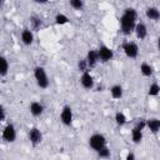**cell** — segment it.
I'll list each match as a JSON object with an SVG mask.
<instances>
[{
	"label": "cell",
	"instance_id": "cell-23",
	"mask_svg": "<svg viewBox=\"0 0 160 160\" xmlns=\"http://www.w3.org/2000/svg\"><path fill=\"white\" fill-rule=\"evenodd\" d=\"M96 154H98V158H100V159H109L111 156V151L108 146H104L102 149L96 151Z\"/></svg>",
	"mask_w": 160,
	"mask_h": 160
},
{
	"label": "cell",
	"instance_id": "cell-21",
	"mask_svg": "<svg viewBox=\"0 0 160 160\" xmlns=\"http://www.w3.org/2000/svg\"><path fill=\"white\" fill-rule=\"evenodd\" d=\"M126 120H128V119H126V116H125L124 112H121V111L115 112V122H116V125L122 126V125L126 124Z\"/></svg>",
	"mask_w": 160,
	"mask_h": 160
},
{
	"label": "cell",
	"instance_id": "cell-11",
	"mask_svg": "<svg viewBox=\"0 0 160 160\" xmlns=\"http://www.w3.org/2000/svg\"><path fill=\"white\" fill-rule=\"evenodd\" d=\"M86 61L89 65V69H92L96 66V64L99 62V55H98V50H89L86 54Z\"/></svg>",
	"mask_w": 160,
	"mask_h": 160
},
{
	"label": "cell",
	"instance_id": "cell-7",
	"mask_svg": "<svg viewBox=\"0 0 160 160\" xmlns=\"http://www.w3.org/2000/svg\"><path fill=\"white\" fill-rule=\"evenodd\" d=\"M72 109L69 106V105H64L62 109H61V112H60V121L62 122V125L65 126H70L71 122H72Z\"/></svg>",
	"mask_w": 160,
	"mask_h": 160
},
{
	"label": "cell",
	"instance_id": "cell-20",
	"mask_svg": "<svg viewBox=\"0 0 160 160\" xmlns=\"http://www.w3.org/2000/svg\"><path fill=\"white\" fill-rule=\"evenodd\" d=\"M148 94L150 96H158L160 94V85L158 82H152L150 84L149 89H148Z\"/></svg>",
	"mask_w": 160,
	"mask_h": 160
},
{
	"label": "cell",
	"instance_id": "cell-24",
	"mask_svg": "<svg viewBox=\"0 0 160 160\" xmlns=\"http://www.w3.org/2000/svg\"><path fill=\"white\" fill-rule=\"evenodd\" d=\"M69 4L75 10H81L84 8V1L82 0H69Z\"/></svg>",
	"mask_w": 160,
	"mask_h": 160
},
{
	"label": "cell",
	"instance_id": "cell-1",
	"mask_svg": "<svg viewBox=\"0 0 160 160\" xmlns=\"http://www.w3.org/2000/svg\"><path fill=\"white\" fill-rule=\"evenodd\" d=\"M136 10L132 8H126L124 10V14L120 18V28H121V32L124 35H130L134 30H135V25H136Z\"/></svg>",
	"mask_w": 160,
	"mask_h": 160
},
{
	"label": "cell",
	"instance_id": "cell-18",
	"mask_svg": "<svg viewBox=\"0 0 160 160\" xmlns=\"http://www.w3.org/2000/svg\"><path fill=\"white\" fill-rule=\"evenodd\" d=\"M140 72H141L144 76L149 78V76L152 75L154 69H152V66H151L150 64H148V62H142V64L140 65Z\"/></svg>",
	"mask_w": 160,
	"mask_h": 160
},
{
	"label": "cell",
	"instance_id": "cell-22",
	"mask_svg": "<svg viewBox=\"0 0 160 160\" xmlns=\"http://www.w3.org/2000/svg\"><path fill=\"white\" fill-rule=\"evenodd\" d=\"M68 22H69V18L65 14L59 12V14L55 15V24H58V25H65Z\"/></svg>",
	"mask_w": 160,
	"mask_h": 160
},
{
	"label": "cell",
	"instance_id": "cell-17",
	"mask_svg": "<svg viewBox=\"0 0 160 160\" xmlns=\"http://www.w3.org/2000/svg\"><path fill=\"white\" fill-rule=\"evenodd\" d=\"M122 94H124V90H122V86L119 85V84H115L110 88V95L112 99L118 100V99H121L122 98Z\"/></svg>",
	"mask_w": 160,
	"mask_h": 160
},
{
	"label": "cell",
	"instance_id": "cell-3",
	"mask_svg": "<svg viewBox=\"0 0 160 160\" xmlns=\"http://www.w3.org/2000/svg\"><path fill=\"white\" fill-rule=\"evenodd\" d=\"M146 128V120H139L131 130V140L134 144H139L142 140V131Z\"/></svg>",
	"mask_w": 160,
	"mask_h": 160
},
{
	"label": "cell",
	"instance_id": "cell-27",
	"mask_svg": "<svg viewBox=\"0 0 160 160\" xmlns=\"http://www.w3.org/2000/svg\"><path fill=\"white\" fill-rule=\"evenodd\" d=\"M5 119H6V110H5V108L1 105V106H0V121H5Z\"/></svg>",
	"mask_w": 160,
	"mask_h": 160
},
{
	"label": "cell",
	"instance_id": "cell-30",
	"mask_svg": "<svg viewBox=\"0 0 160 160\" xmlns=\"http://www.w3.org/2000/svg\"><path fill=\"white\" fill-rule=\"evenodd\" d=\"M158 50L160 51V36L158 38Z\"/></svg>",
	"mask_w": 160,
	"mask_h": 160
},
{
	"label": "cell",
	"instance_id": "cell-2",
	"mask_svg": "<svg viewBox=\"0 0 160 160\" xmlns=\"http://www.w3.org/2000/svg\"><path fill=\"white\" fill-rule=\"evenodd\" d=\"M34 78L40 89H46L49 86V78L42 66H35L34 68Z\"/></svg>",
	"mask_w": 160,
	"mask_h": 160
},
{
	"label": "cell",
	"instance_id": "cell-10",
	"mask_svg": "<svg viewBox=\"0 0 160 160\" xmlns=\"http://www.w3.org/2000/svg\"><path fill=\"white\" fill-rule=\"evenodd\" d=\"M80 84L84 89L86 90H91L94 88V78L92 75L90 74V71H84L81 72V76H80Z\"/></svg>",
	"mask_w": 160,
	"mask_h": 160
},
{
	"label": "cell",
	"instance_id": "cell-15",
	"mask_svg": "<svg viewBox=\"0 0 160 160\" xmlns=\"http://www.w3.org/2000/svg\"><path fill=\"white\" fill-rule=\"evenodd\" d=\"M146 128L152 132V134H158L160 131V119L152 118L146 120Z\"/></svg>",
	"mask_w": 160,
	"mask_h": 160
},
{
	"label": "cell",
	"instance_id": "cell-25",
	"mask_svg": "<svg viewBox=\"0 0 160 160\" xmlns=\"http://www.w3.org/2000/svg\"><path fill=\"white\" fill-rule=\"evenodd\" d=\"M30 22H31V28H32L34 30H38V29L41 26V24H42L41 19H39V18H36V16L30 18Z\"/></svg>",
	"mask_w": 160,
	"mask_h": 160
},
{
	"label": "cell",
	"instance_id": "cell-9",
	"mask_svg": "<svg viewBox=\"0 0 160 160\" xmlns=\"http://www.w3.org/2000/svg\"><path fill=\"white\" fill-rule=\"evenodd\" d=\"M28 138H29V141L31 142L32 146H38L42 141V132L40 131V129H38V128L34 126V128H31L29 130Z\"/></svg>",
	"mask_w": 160,
	"mask_h": 160
},
{
	"label": "cell",
	"instance_id": "cell-13",
	"mask_svg": "<svg viewBox=\"0 0 160 160\" xmlns=\"http://www.w3.org/2000/svg\"><path fill=\"white\" fill-rule=\"evenodd\" d=\"M20 38H21V41H22L24 45H31V44L34 42V34H32V31H31L30 29H28V28L21 31Z\"/></svg>",
	"mask_w": 160,
	"mask_h": 160
},
{
	"label": "cell",
	"instance_id": "cell-16",
	"mask_svg": "<svg viewBox=\"0 0 160 160\" xmlns=\"http://www.w3.org/2000/svg\"><path fill=\"white\" fill-rule=\"evenodd\" d=\"M145 15L150 20H154V21L160 20V10L158 8H155V6H149L145 10Z\"/></svg>",
	"mask_w": 160,
	"mask_h": 160
},
{
	"label": "cell",
	"instance_id": "cell-28",
	"mask_svg": "<svg viewBox=\"0 0 160 160\" xmlns=\"http://www.w3.org/2000/svg\"><path fill=\"white\" fill-rule=\"evenodd\" d=\"M125 159H126V160H134V159H135V155H134L132 152H129V154L126 155V158H125Z\"/></svg>",
	"mask_w": 160,
	"mask_h": 160
},
{
	"label": "cell",
	"instance_id": "cell-8",
	"mask_svg": "<svg viewBox=\"0 0 160 160\" xmlns=\"http://www.w3.org/2000/svg\"><path fill=\"white\" fill-rule=\"evenodd\" d=\"M98 55H99V61L101 62H108L114 58V51L106 46V45H101L98 49Z\"/></svg>",
	"mask_w": 160,
	"mask_h": 160
},
{
	"label": "cell",
	"instance_id": "cell-6",
	"mask_svg": "<svg viewBox=\"0 0 160 160\" xmlns=\"http://www.w3.org/2000/svg\"><path fill=\"white\" fill-rule=\"evenodd\" d=\"M122 50H124V54L129 58V59H135L138 58V54H139V46L136 42L134 41H128L122 45Z\"/></svg>",
	"mask_w": 160,
	"mask_h": 160
},
{
	"label": "cell",
	"instance_id": "cell-14",
	"mask_svg": "<svg viewBox=\"0 0 160 160\" xmlns=\"http://www.w3.org/2000/svg\"><path fill=\"white\" fill-rule=\"evenodd\" d=\"M29 110H30V114L36 118V116H40V115L42 114L44 106H42V104L39 102V101H32V102L30 104V106H29Z\"/></svg>",
	"mask_w": 160,
	"mask_h": 160
},
{
	"label": "cell",
	"instance_id": "cell-29",
	"mask_svg": "<svg viewBox=\"0 0 160 160\" xmlns=\"http://www.w3.org/2000/svg\"><path fill=\"white\" fill-rule=\"evenodd\" d=\"M48 0H35V2H38V4H45Z\"/></svg>",
	"mask_w": 160,
	"mask_h": 160
},
{
	"label": "cell",
	"instance_id": "cell-4",
	"mask_svg": "<svg viewBox=\"0 0 160 160\" xmlns=\"http://www.w3.org/2000/svg\"><path fill=\"white\" fill-rule=\"evenodd\" d=\"M89 146L94 150V151H99L100 149H102L104 146H106V139L102 134H92L89 138Z\"/></svg>",
	"mask_w": 160,
	"mask_h": 160
},
{
	"label": "cell",
	"instance_id": "cell-5",
	"mask_svg": "<svg viewBox=\"0 0 160 160\" xmlns=\"http://www.w3.org/2000/svg\"><path fill=\"white\" fill-rule=\"evenodd\" d=\"M1 138L4 141L6 142H14L16 139V129L14 126V124H8L4 126L2 132H1Z\"/></svg>",
	"mask_w": 160,
	"mask_h": 160
},
{
	"label": "cell",
	"instance_id": "cell-12",
	"mask_svg": "<svg viewBox=\"0 0 160 160\" xmlns=\"http://www.w3.org/2000/svg\"><path fill=\"white\" fill-rule=\"evenodd\" d=\"M134 32H135V35H136V38L139 40H144L148 36V28H146V25L144 22H138L135 25Z\"/></svg>",
	"mask_w": 160,
	"mask_h": 160
},
{
	"label": "cell",
	"instance_id": "cell-26",
	"mask_svg": "<svg viewBox=\"0 0 160 160\" xmlns=\"http://www.w3.org/2000/svg\"><path fill=\"white\" fill-rule=\"evenodd\" d=\"M78 69H79V71H81V72L90 70L86 59H81V60H79V62H78Z\"/></svg>",
	"mask_w": 160,
	"mask_h": 160
},
{
	"label": "cell",
	"instance_id": "cell-19",
	"mask_svg": "<svg viewBox=\"0 0 160 160\" xmlns=\"http://www.w3.org/2000/svg\"><path fill=\"white\" fill-rule=\"evenodd\" d=\"M0 64H1V68H0V75L1 78L6 76L8 71H9V62H8V59L5 56H1L0 58Z\"/></svg>",
	"mask_w": 160,
	"mask_h": 160
}]
</instances>
